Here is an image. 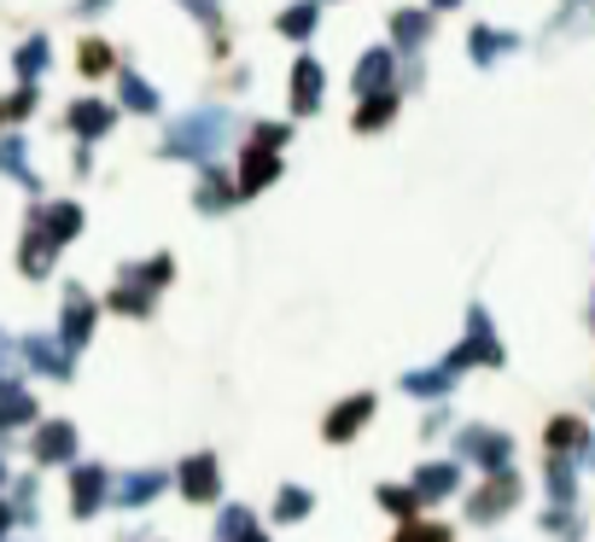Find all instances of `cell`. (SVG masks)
<instances>
[{
	"label": "cell",
	"mask_w": 595,
	"mask_h": 542,
	"mask_svg": "<svg viewBox=\"0 0 595 542\" xmlns=\"http://www.w3.org/2000/svg\"><path fill=\"white\" fill-rule=\"evenodd\" d=\"M403 542H408V536H403ZM415 542H444V536H415Z\"/></svg>",
	"instance_id": "obj_1"
}]
</instances>
